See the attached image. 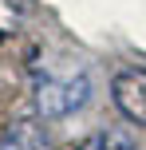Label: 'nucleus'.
Masks as SVG:
<instances>
[{
    "instance_id": "obj_1",
    "label": "nucleus",
    "mask_w": 146,
    "mask_h": 150,
    "mask_svg": "<svg viewBox=\"0 0 146 150\" xmlns=\"http://www.w3.org/2000/svg\"><path fill=\"white\" fill-rule=\"evenodd\" d=\"M87 95H91L87 75H75V79H44L39 91H36V103H39V111H44L47 119H59V115L83 107Z\"/></svg>"
},
{
    "instance_id": "obj_2",
    "label": "nucleus",
    "mask_w": 146,
    "mask_h": 150,
    "mask_svg": "<svg viewBox=\"0 0 146 150\" xmlns=\"http://www.w3.org/2000/svg\"><path fill=\"white\" fill-rule=\"evenodd\" d=\"M111 95H115V107L126 115L130 122L146 127V71H118L115 83H111Z\"/></svg>"
},
{
    "instance_id": "obj_3",
    "label": "nucleus",
    "mask_w": 146,
    "mask_h": 150,
    "mask_svg": "<svg viewBox=\"0 0 146 150\" xmlns=\"http://www.w3.org/2000/svg\"><path fill=\"white\" fill-rule=\"evenodd\" d=\"M0 150H51L44 127L36 122H12V127L0 134Z\"/></svg>"
},
{
    "instance_id": "obj_4",
    "label": "nucleus",
    "mask_w": 146,
    "mask_h": 150,
    "mask_svg": "<svg viewBox=\"0 0 146 150\" xmlns=\"http://www.w3.org/2000/svg\"><path fill=\"white\" fill-rule=\"evenodd\" d=\"M32 0H0V36H12L16 28L24 24Z\"/></svg>"
},
{
    "instance_id": "obj_5",
    "label": "nucleus",
    "mask_w": 146,
    "mask_h": 150,
    "mask_svg": "<svg viewBox=\"0 0 146 150\" xmlns=\"http://www.w3.org/2000/svg\"><path fill=\"white\" fill-rule=\"evenodd\" d=\"M87 150H134L126 134H95Z\"/></svg>"
}]
</instances>
